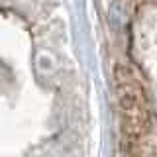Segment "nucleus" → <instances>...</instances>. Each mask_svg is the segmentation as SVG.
Returning <instances> with one entry per match:
<instances>
[{
  "instance_id": "1",
  "label": "nucleus",
  "mask_w": 157,
  "mask_h": 157,
  "mask_svg": "<svg viewBox=\"0 0 157 157\" xmlns=\"http://www.w3.org/2000/svg\"><path fill=\"white\" fill-rule=\"evenodd\" d=\"M114 82L122 108V122H124L126 134L145 137L151 128V120L141 77L137 75L134 67L126 65V63H118L114 67Z\"/></svg>"
},
{
  "instance_id": "2",
  "label": "nucleus",
  "mask_w": 157,
  "mask_h": 157,
  "mask_svg": "<svg viewBox=\"0 0 157 157\" xmlns=\"http://www.w3.org/2000/svg\"><path fill=\"white\" fill-rule=\"evenodd\" d=\"M147 157H157V151H149V155Z\"/></svg>"
}]
</instances>
